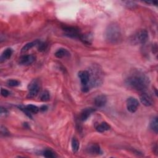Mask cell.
<instances>
[{"mask_svg":"<svg viewBox=\"0 0 158 158\" xmlns=\"http://www.w3.org/2000/svg\"><path fill=\"white\" fill-rule=\"evenodd\" d=\"M128 87L138 91H144L149 87L150 80L141 71L135 70L131 72L125 79Z\"/></svg>","mask_w":158,"mask_h":158,"instance_id":"cell-1","label":"cell"},{"mask_svg":"<svg viewBox=\"0 0 158 158\" xmlns=\"http://www.w3.org/2000/svg\"><path fill=\"white\" fill-rule=\"evenodd\" d=\"M122 31L119 25L112 24L109 25L105 32L106 41L111 44H117L122 40Z\"/></svg>","mask_w":158,"mask_h":158,"instance_id":"cell-2","label":"cell"},{"mask_svg":"<svg viewBox=\"0 0 158 158\" xmlns=\"http://www.w3.org/2000/svg\"><path fill=\"white\" fill-rule=\"evenodd\" d=\"M90 74V82H89V87H95L101 85L103 80L101 70L97 66H94L88 71Z\"/></svg>","mask_w":158,"mask_h":158,"instance_id":"cell-3","label":"cell"},{"mask_svg":"<svg viewBox=\"0 0 158 158\" xmlns=\"http://www.w3.org/2000/svg\"><path fill=\"white\" fill-rule=\"evenodd\" d=\"M78 77L80 78L82 83V90L83 92H88L90 90L89 87V82H90V74L88 71H80L78 73Z\"/></svg>","mask_w":158,"mask_h":158,"instance_id":"cell-4","label":"cell"},{"mask_svg":"<svg viewBox=\"0 0 158 158\" xmlns=\"http://www.w3.org/2000/svg\"><path fill=\"white\" fill-rule=\"evenodd\" d=\"M148 38V33L146 30H140L133 35L132 41L134 44L144 43Z\"/></svg>","mask_w":158,"mask_h":158,"instance_id":"cell-5","label":"cell"},{"mask_svg":"<svg viewBox=\"0 0 158 158\" xmlns=\"http://www.w3.org/2000/svg\"><path fill=\"white\" fill-rule=\"evenodd\" d=\"M28 93L27 98H33L35 97L40 91V84L37 80H33L29 83L28 86Z\"/></svg>","mask_w":158,"mask_h":158,"instance_id":"cell-6","label":"cell"},{"mask_svg":"<svg viewBox=\"0 0 158 158\" xmlns=\"http://www.w3.org/2000/svg\"><path fill=\"white\" fill-rule=\"evenodd\" d=\"M139 106V102L136 98L130 97L127 100V110L131 113H134L137 111Z\"/></svg>","mask_w":158,"mask_h":158,"instance_id":"cell-7","label":"cell"},{"mask_svg":"<svg viewBox=\"0 0 158 158\" xmlns=\"http://www.w3.org/2000/svg\"><path fill=\"white\" fill-rule=\"evenodd\" d=\"M63 29L64 32H66V35L67 36L72 38H80L81 35L79 33V30L77 28L72 27H66Z\"/></svg>","mask_w":158,"mask_h":158,"instance_id":"cell-8","label":"cell"},{"mask_svg":"<svg viewBox=\"0 0 158 158\" xmlns=\"http://www.w3.org/2000/svg\"><path fill=\"white\" fill-rule=\"evenodd\" d=\"M35 60V57L33 55H32V54L24 55L19 58V63L22 66H28L30 64H32Z\"/></svg>","mask_w":158,"mask_h":158,"instance_id":"cell-9","label":"cell"},{"mask_svg":"<svg viewBox=\"0 0 158 158\" xmlns=\"http://www.w3.org/2000/svg\"><path fill=\"white\" fill-rule=\"evenodd\" d=\"M140 100L141 103L145 106H150L152 105V98L147 93H142L140 96Z\"/></svg>","mask_w":158,"mask_h":158,"instance_id":"cell-10","label":"cell"},{"mask_svg":"<svg viewBox=\"0 0 158 158\" xmlns=\"http://www.w3.org/2000/svg\"><path fill=\"white\" fill-rule=\"evenodd\" d=\"M107 103V98L105 95H99L95 100V105L98 107H101L105 106Z\"/></svg>","mask_w":158,"mask_h":158,"instance_id":"cell-11","label":"cell"},{"mask_svg":"<svg viewBox=\"0 0 158 158\" xmlns=\"http://www.w3.org/2000/svg\"><path fill=\"white\" fill-rule=\"evenodd\" d=\"M95 111V109H94L93 108L91 107H88L84 109L83 111L81 113L80 115V119L82 121H85L90 116L91 114Z\"/></svg>","mask_w":158,"mask_h":158,"instance_id":"cell-12","label":"cell"},{"mask_svg":"<svg viewBox=\"0 0 158 158\" xmlns=\"http://www.w3.org/2000/svg\"><path fill=\"white\" fill-rule=\"evenodd\" d=\"M88 152L93 155H98L101 152L100 147L97 144H93L87 148Z\"/></svg>","mask_w":158,"mask_h":158,"instance_id":"cell-13","label":"cell"},{"mask_svg":"<svg viewBox=\"0 0 158 158\" xmlns=\"http://www.w3.org/2000/svg\"><path fill=\"white\" fill-rule=\"evenodd\" d=\"M96 129L98 132H105V131H107L108 130L110 129V126L107 123L104 122L101 123L100 124H99L97 125V127H96Z\"/></svg>","mask_w":158,"mask_h":158,"instance_id":"cell-14","label":"cell"},{"mask_svg":"<svg viewBox=\"0 0 158 158\" xmlns=\"http://www.w3.org/2000/svg\"><path fill=\"white\" fill-rule=\"evenodd\" d=\"M40 43L39 41L36 40L33 42H30V43H27L26 45H24L23 46V48L21 49V52L22 53H26L27 51H28L29 49H30L32 48H33V46H35V45H38V43Z\"/></svg>","mask_w":158,"mask_h":158,"instance_id":"cell-15","label":"cell"},{"mask_svg":"<svg viewBox=\"0 0 158 158\" xmlns=\"http://www.w3.org/2000/svg\"><path fill=\"white\" fill-rule=\"evenodd\" d=\"M12 49L11 48H7L5 49L1 54V60H6L11 57L12 54Z\"/></svg>","mask_w":158,"mask_h":158,"instance_id":"cell-16","label":"cell"},{"mask_svg":"<svg viewBox=\"0 0 158 158\" xmlns=\"http://www.w3.org/2000/svg\"><path fill=\"white\" fill-rule=\"evenodd\" d=\"M54 54H55V56L56 58H64V57H66L67 56H69V53L66 49L61 48V49H59Z\"/></svg>","mask_w":158,"mask_h":158,"instance_id":"cell-17","label":"cell"},{"mask_svg":"<svg viewBox=\"0 0 158 158\" xmlns=\"http://www.w3.org/2000/svg\"><path fill=\"white\" fill-rule=\"evenodd\" d=\"M150 127L151 129L154 131L155 133H157L158 131V121H157V117H155L152 119L150 122Z\"/></svg>","mask_w":158,"mask_h":158,"instance_id":"cell-18","label":"cell"},{"mask_svg":"<svg viewBox=\"0 0 158 158\" xmlns=\"http://www.w3.org/2000/svg\"><path fill=\"white\" fill-rule=\"evenodd\" d=\"M72 149L73 152H76L78 151L79 149V146H80V143L78 140L76 138H73L72 140Z\"/></svg>","mask_w":158,"mask_h":158,"instance_id":"cell-19","label":"cell"},{"mask_svg":"<svg viewBox=\"0 0 158 158\" xmlns=\"http://www.w3.org/2000/svg\"><path fill=\"white\" fill-rule=\"evenodd\" d=\"M26 108L27 109V111L30 112L31 114H37L40 111V109L37 106L32 105H29L26 106Z\"/></svg>","mask_w":158,"mask_h":158,"instance_id":"cell-20","label":"cell"},{"mask_svg":"<svg viewBox=\"0 0 158 158\" xmlns=\"http://www.w3.org/2000/svg\"><path fill=\"white\" fill-rule=\"evenodd\" d=\"M49 98H50V95H49V93L45 90L44 91L41 95V96H40V100L42 101H48L49 100Z\"/></svg>","mask_w":158,"mask_h":158,"instance_id":"cell-21","label":"cell"},{"mask_svg":"<svg viewBox=\"0 0 158 158\" xmlns=\"http://www.w3.org/2000/svg\"><path fill=\"white\" fill-rule=\"evenodd\" d=\"M43 156L45 157L48 158H53L56 157L55 153L50 150H46L44 151L43 152Z\"/></svg>","mask_w":158,"mask_h":158,"instance_id":"cell-22","label":"cell"},{"mask_svg":"<svg viewBox=\"0 0 158 158\" xmlns=\"http://www.w3.org/2000/svg\"><path fill=\"white\" fill-rule=\"evenodd\" d=\"M7 84L9 87H17L20 85V82L17 80H9L7 82Z\"/></svg>","mask_w":158,"mask_h":158,"instance_id":"cell-23","label":"cell"},{"mask_svg":"<svg viewBox=\"0 0 158 158\" xmlns=\"http://www.w3.org/2000/svg\"><path fill=\"white\" fill-rule=\"evenodd\" d=\"M38 50L40 51H44L47 48V44L44 43L40 42L38 44Z\"/></svg>","mask_w":158,"mask_h":158,"instance_id":"cell-24","label":"cell"},{"mask_svg":"<svg viewBox=\"0 0 158 158\" xmlns=\"http://www.w3.org/2000/svg\"><path fill=\"white\" fill-rule=\"evenodd\" d=\"M1 133L2 135H4V136H8L9 135V132L7 128L3 126L1 127Z\"/></svg>","mask_w":158,"mask_h":158,"instance_id":"cell-25","label":"cell"},{"mask_svg":"<svg viewBox=\"0 0 158 158\" xmlns=\"http://www.w3.org/2000/svg\"><path fill=\"white\" fill-rule=\"evenodd\" d=\"M1 95L4 97H7L9 95V91L7 90H6V89H4V88H1Z\"/></svg>","mask_w":158,"mask_h":158,"instance_id":"cell-26","label":"cell"},{"mask_svg":"<svg viewBox=\"0 0 158 158\" xmlns=\"http://www.w3.org/2000/svg\"><path fill=\"white\" fill-rule=\"evenodd\" d=\"M8 113V111L6 109H4L3 107H1V116H5Z\"/></svg>","mask_w":158,"mask_h":158,"instance_id":"cell-27","label":"cell"},{"mask_svg":"<svg viewBox=\"0 0 158 158\" xmlns=\"http://www.w3.org/2000/svg\"><path fill=\"white\" fill-rule=\"evenodd\" d=\"M47 109H48V107L46 106H42L40 108V110L42 111H45L47 110Z\"/></svg>","mask_w":158,"mask_h":158,"instance_id":"cell-28","label":"cell"}]
</instances>
